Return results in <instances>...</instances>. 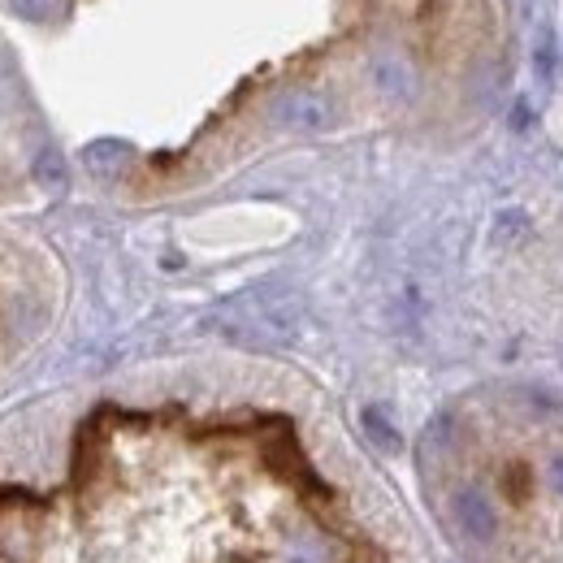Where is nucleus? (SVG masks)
Returning <instances> with one entry per match:
<instances>
[{"mask_svg": "<svg viewBox=\"0 0 563 563\" xmlns=\"http://www.w3.org/2000/svg\"><path fill=\"white\" fill-rule=\"evenodd\" d=\"M450 512H455L459 533H464V538H472V542H490V538L499 533V507H494L481 490H472V485L455 490Z\"/></svg>", "mask_w": 563, "mask_h": 563, "instance_id": "1", "label": "nucleus"}, {"mask_svg": "<svg viewBox=\"0 0 563 563\" xmlns=\"http://www.w3.org/2000/svg\"><path fill=\"white\" fill-rule=\"evenodd\" d=\"M278 117H282L286 126H295V130H321V126L330 121V105H326L321 96L300 92V96H286V101H282Z\"/></svg>", "mask_w": 563, "mask_h": 563, "instance_id": "2", "label": "nucleus"}, {"mask_svg": "<svg viewBox=\"0 0 563 563\" xmlns=\"http://www.w3.org/2000/svg\"><path fill=\"white\" fill-rule=\"evenodd\" d=\"M551 485H555V494L563 499V455L551 459Z\"/></svg>", "mask_w": 563, "mask_h": 563, "instance_id": "3", "label": "nucleus"}]
</instances>
